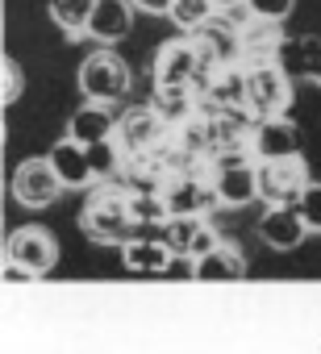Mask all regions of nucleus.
I'll return each instance as SVG.
<instances>
[{
    "label": "nucleus",
    "instance_id": "f257e3e1",
    "mask_svg": "<svg viewBox=\"0 0 321 354\" xmlns=\"http://www.w3.org/2000/svg\"><path fill=\"white\" fill-rule=\"evenodd\" d=\"M138 225L142 221L134 217V192L113 188V184L109 188H92L84 209H80V230L96 246H117L121 250L125 242H134Z\"/></svg>",
    "mask_w": 321,
    "mask_h": 354
},
{
    "label": "nucleus",
    "instance_id": "f03ea898",
    "mask_svg": "<svg viewBox=\"0 0 321 354\" xmlns=\"http://www.w3.org/2000/svg\"><path fill=\"white\" fill-rule=\"evenodd\" d=\"M59 263V242L46 225H21L5 242V275L9 279H42Z\"/></svg>",
    "mask_w": 321,
    "mask_h": 354
},
{
    "label": "nucleus",
    "instance_id": "7ed1b4c3",
    "mask_svg": "<svg viewBox=\"0 0 321 354\" xmlns=\"http://www.w3.org/2000/svg\"><path fill=\"white\" fill-rule=\"evenodd\" d=\"M213 71L217 67L209 63V55H205L196 34L172 38L154 55V88H192V84H205Z\"/></svg>",
    "mask_w": 321,
    "mask_h": 354
},
{
    "label": "nucleus",
    "instance_id": "20e7f679",
    "mask_svg": "<svg viewBox=\"0 0 321 354\" xmlns=\"http://www.w3.org/2000/svg\"><path fill=\"white\" fill-rule=\"evenodd\" d=\"M80 92H84V100H100V104H117V100H125V92H129V63L117 55V50H109V46H100V50H92L84 63H80Z\"/></svg>",
    "mask_w": 321,
    "mask_h": 354
},
{
    "label": "nucleus",
    "instance_id": "39448f33",
    "mask_svg": "<svg viewBox=\"0 0 321 354\" xmlns=\"http://www.w3.org/2000/svg\"><path fill=\"white\" fill-rule=\"evenodd\" d=\"M292 75L279 63H255L246 67V109L255 117H284L292 109Z\"/></svg>",
    "mask_w": 321,
    "mask_h": 354
},
{
    "label": "nucleus",
    "instance_id": "423d86ee",
    "mask_svg": "<svg viewBox=\"0 0 321 354\" xmlns=\"http://www.w3.org/2000/svg\"><path fill=\"white\" fill-rule=\"evenodd\" d=\"M9 188H13V201H17L21 209H34V213H38V209H51V205L67 192V184L59 180L51 154H42V158H21Z\"/></svg>",
    "mask_w": 321,
    "mask_h": 354
},
{
    "label": "nucleus",
    "instance_id": "0eeeda50",
    "mask_svg": "<svg viewBox=\"0 0 321 354\" xmlns=\"http://www.w3.org/2000/svg\"><path fill=\"white\" fill-rule=\"evenodd\" d=\"M309 184H313V180H309L304 154L259 162V201H267V205H296Z\"/></svg>",
    "mask_w": 321,
    "mask_h": 354
},
{
    "label": "nucleus",
    "instance_id": "6e6552de",
    "mask_svg": "<svg viewBox=\"0 0 321 354\" xmlns=\"http://www.w3.org/2000/svg\"><path fill=\"white\" fill-rule=\"evenodd\" d=\"M213 196L221 209H246L250 201H259V162L221 158L213 171Z\"/></svg>",
    "mask_w": 321,
    "mask_h": 354
},
{
    "label": "nucleus",
    "instance_id": "1a4fd4ad",
    "mask_svg": "<svg viewBox=\"0 0 321 354\" xmlns=\"http://www.w3.org/2000/svg\"><path fill=\"white\" fill-rule=\"evenodd\" d=\"M163 242L172 246V254H188V259H205L221 234L209 221V213H192V217H167L163 221Z\"/></svg>",
    "mask_w": 321,
    "mask_h": 354
},
{
    "label": "nucleus",
    "instance_id": "9d476101",
    "mask_svg": "<svg viewBox=\"0 0 321 354\" xmlns=\"http://www.w3.org/2000/svg\"><path fill=\"white\" fill-rule=\"evenodd\" d=\"M163 133H167V117L154 104H134L117 117V142L125 154H146L150 146H158Z\"/></svg>",
    "mask_w": 321,
    "mask_h": 354
},
{
    "label": "nucleus",
    "instance_id": "9b49d317",
    "mask_svg": "<svg viewBox=\"0 0 321 354\" xmlns=\"http://www.w3.org/2000/svg\"><path fill=\"white\" fill-rule=\"evenodd\" d=\"M250 154L259 162H271V158H292L300 154V133L288 117H259L255 129H250Z\"/></svg>",
    "mask_w": 321,
    "mask_h": 354
},
{
    "label": "nucleus",
    "instance_id": "f8f14e48",
    "mask_svg": "<svg viewBox=\"0 0 321 354\" xmlns=\"http://www.w3.org/2000/svg\"><path fill=\"white\" fill-rule=\"evenodd\" d=\"M238 42H242V63L255 67V63H275L279 46H284V21H271V17H246L238 26Z\"/></svg>",
    "mask_w": 321,
    "mask_h": 354
},
{
    "label": "nucleus",
    "instance_id": "ddd939ff",
    "mask_svg": "<svg viewBox=\"0 0 321 354\" xmlns=\"http://www.w3.org/2000/svg\"><path fill=\"white\" fill-rule=\"evenodd\" d=\"M259 238L267 242V250L288 254V250H296L309 238V230H304L296 205H267V213L259 217Z\"/></svg>",
    "mask_w": 321,
    "mask_h": 354
},
{
    "label": "nucleus",
    "instance_id": "4468645a",
    "mask_svg": "<svg viewBox=\"0 0 321 354\" xmlns=\"http://www.w3.org/2000/svg\"><path fill=\"white\" fill-rule=\"evenodd\" d=\"M51 162H55V171H59V180L67 184V192H80V188H92V184H96L88 146H80V142L67 138V133L51 146Z\"/></svg>",
    "mask_w": 321,
    "mask_h": 354
},
{
    "label": "nucleus",
    "instance_id": "2eb2a0df",
    "mask_svg": "<svg viewBox=\"0 0 321 354\" xmlns=\"http://www.w3.org/2000/svg\"><path fill=\"white\" fill-rule=\"evenodd\" d=\"M134 30V5L129 0H96L92 21H88V38L96 46H113L121 38H129Z\"/></svg>",
    "mask_w": 321,
    "mask_h": 354
},
{
    "label": "nucleus",
    "instance_id": "dca6fc26",
    "mask_svg": "<svg viewBox=\"0 0 321 354\" xmlns=\"http://www.w3.org/2000/svg\"><path fill=\"white\" fill-rule=\"evenodd\" d=\"M113 104H100V100H84L71 121H67V138H75L80 146H96L104 138H117V117L109 113Z\"/></svg>",
    "mask_w": 321,
    "mask_h": 354
},
{
    "label": "nucleus",
    "instance_id": "f3484780",
    "mask_svg": "<svg viewBox=\"0 0 321 354\" xmlns=\"http://www.w3.org/2000/svg\"><path fill=\"white\" fill-rule=\"evenodd\" d=\"M172 259L176 254L163 238H134V242L121 246V267L129 275H167Z\"/></svg>",
    "mask_w": 321,
    "mask_h": 354
},
{
    "label": "nucleus",
    "instance_id": "a211bd4d",
    "mask_svg": "<svg viewBox=\"0 0 321 354\" xmlns=\"http://www.w3.org/2000/svg\"><path fill=\"white\" fill-rule=\"evenodd\" d=\"M167 201V213L172 217H192V213H209V205H217L213 196V184H201L192 180V175H184V180H167V188H158Z\"/></svg>",
    "mask_w": 321,
    "mask_h": 354
},
{
    "label": "nucleus",
    "instance_id": "6ab92c4d",
    "mask_svg": "<svg viewBox=\"0 0 321 354\" xmlns=\"http://www.w3.org/2000/svg\"><path fill=\"white\" fill-rule=\"evenodd\" d=\"M275 63L292 75V80H317V71H321V38L317 34H304V38H284V46H279V55H275Z\"/></svg>",
    "mask_w": 321,
    "mask_h": 354
},
{
    "label": "nucleus",
    "instance_id": "aec40b11",
    "mask_svg": "<svg viewBox=\"0 0 321 354\" xmlns=\"http://www.w3.org/2000/svg\"><path fill=\"white\" fill-rule=\"evenodd\" d=\"M250 275V267H246V254H242V246H234V242H217L205 259H196V279H246Z\"/></svg>",
    "mask_w": 321,
    "mask_h": 354
},
{
    "label": "nucleus",
    "instance_id": "412c9836",
    "mask_svg": "<svg viewBox=\"0 0 321 354\" xmlns=\"http://www.w3.org/2000/svg\"><path fill=\"white\" fill-rule=\"evenodd\" d=\"M92 9H96V0H46V13H51V21L67 34V42L88 38Z\"/></svg>",
    "mask_w": 321,
    "mask_h": 354
},
{
    "label": "nucleus",
    "instance_id": "4be33fe9",
    "mask_svg": "<svg viewBox=\"0 0 321 354\" xmlns=\"http://www.w3.org/2000/svg\"><path fill=\"white\" fill-rule=\"evenodd\" d=\"M167 17H172L184 34H201V30L217 17V5H213V0H176Z\"/></svg>",
    "mask_w": 321,
    "mask_h": 354
},
{
    "label": "nucleus",
    "instance_id": "5701e85b",
    "mask_svg": "<svg viewBox=\"0 0 321 354\" xmlns=\"http://www.w3.org/2000/svg\"><path fill=\"white\" fill-rule=\"evenodd\" d=\"M121 142L117 138H104L96 146H88V158H92V171H96V180H113V175L121 171Z\"/></svg>",
    "mask_w": 321,
    "mask_h": 354
},
{
    "label": "nucleus",
    "instance_id": "b1692460",
    "mask_svg": "<svg viewBox=\"0 0 321 354\" xmlns=\"http://www.w3.org/2000/svg\"><path fill=\"white\" fill-rule=\"evenodd\" d=\"M154 109L163 113L167 121H184L192 113V88H158Z\"/></svg>",
    "mask_w": 321,
    "mask_h": 354
},
{
    "label": "nucleus",
    "instance_id": "393cba45",
    "mask_svg": "<svg viewBox=\"0 0 321 354\" xmlns=\"http://www.w3.org/2000/svg\"><path fill=\"white\" fill-rule=\"evenodd\" d=\"M296 213H300V221H304L309 234H321V184H309V188L300 192Z\"/></svg>",
    "mask_w": 321,
    "mask_h": 354
},
{
    "label": "nucleus",
    "instance_id": "a878e982",
    "mask_svg": "<svg viewBox=\"0 0 321 354\" xmlns=\"http://www.w3.org/2000/svg\"><path fill=\"white\" fill-rule=\"evenodd\" d=\"M246 9L255 17H271V21H288L292 9H296V0H246Z\"/></svg>",
    "mask_w": 321,
    "mask_h": 354
},
{
    "label": "nucleus",
    "instance_id": "bb28decb",
    "mask_svg": "<svg viewBox=\"0 0 321 354\" xmlns=\"http://www.w3.org/2000/svg\"><path fill=\"white\" fill-rule=\"evenodd\" d=\"M5 104H13L17 96H21V88H26V75H21V63L17 59H5Z\"/></svg>",
    "mask_w": 321,
    "mask_h": 354
},
{
    "label": "nucleus",
    "instance_id": "cd10ccee",
    "mask_svg": "<svg viewBox=\"0 0 321 354\" xmlns=\"http://www.w3.org/2000/svg\"><path fill=\"white\" fill-rule=\"evenodd\" d=\"M167 279H196V259L176 254V259H172V267H167Z\"/></svg>",
    "mask_w": 321,
    "mask_h": 354
},
{
    "label": "nucleus",
    "instance_id": "c85d7f7f",
    "mask_svg": "<svg viewBox=\"0 0 321 354\" xmlns=\"http://www.w3.org/2000/svg\"><path fill=\"white\" fill-rule=\"evenodd\" d=\"M134 9H142V13H172V5L176 0H129Z\"/></svg>",
    "mask_w": 321,
    "mask_h": 354
},
{
    "label": "nucleus",
    "instance_id": "c756f323",
    "mask_svg": "<svg viewBox=\"0 0 321 354\" xmlns=\"http://www.w3.org/2000/svg\"><path fill=\"white\" fill-rule=\"evenodd\" d=\"M217 5V13H226V9H238V5H246V0H213Z\"/></svg>",
    "mask_w": 321,
    "mask_h": 354
},
{
    "label": "nucleus",
    "instance_id": "7c9ffc66",
    "mask_svg": "<svg viewBox=\"0 0 321 354\" xmlns=\"http://www.w3.org/2000/svg\"><path fill=\"white\" fill-rule=\"evenodd\" d=\"M313 84H317V88H321V71H317V80H313Z\"/></svg>",
    "mask_w": 321,
    "mask_h": 354
}]
</instances>
